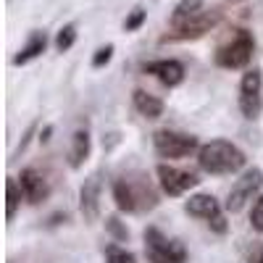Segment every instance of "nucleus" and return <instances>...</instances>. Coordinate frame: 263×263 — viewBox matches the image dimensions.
Segmentation results:
<instances>
[{
  "label": "nucleus",
  "instance_id": "obj_1",
  "mask_svg": "<svg viewBox=\"0 0 263 263\" xmlns=\"http://www.w3.org/2000/svg\"><path fill=\"white\" fill-rule=\"evenodd\" d=\"M197 166L211 177H229L248 166V156L229 140H211L197 150Z\"/></svg>",
  "mask_w": 263,
  "mask_h": 263
},
{
  "label": "nucleus",
  "instance_id": "obj_2",
  "mask_svg": "<svg viewBox=\"0 0 263 263\" xmlns=\"http://www.w3.org/2000/svg\"><path fill=\"white\" fill-rule=\"evenodd\" d=\"M253 55H255V37H253V32L245 29V27H237V29L229 32L227 40H221L216 45L213 63L218 66V69L237 71V69H248Z\"/></svg>",
  "mask_w": 263,
  "mask_h": 263
},
{
  "label": "nucleus",
  "instance_id": "obj_3",
  "mask_svg": "<svg viewBox=\"0 0 263 263\" xmlns=\"http://www.w3.org/2000/svg\"><path fill=\"white\" fill-rule=\"evenodd\" d=\"M114 200L121 213H142L158 205V192L145 177H121L114 182Z\"/></svg>",
  "mask_w": 263,
  "mask_h": 263
},
{
  "label": "nucleus",
  "instance_id": "obj_4",
  "mask_svg": "<svg viewBox=\"0 0 263 263\" xmlns=\"http://www.w3.org/2000/svg\"><path fill=\"white\" fill-rule=\"evenodd\" d=\"M142 239L150 263H187V248L179 239H168L158 227H147Z\"/></svg>",
  "mask_w": 263,
  "mask_h": 263
},
{
  "label": "nucleus",
  "instance_id": "obj_5",
  "mask_svg": "<svg viewBox=\"0 0 263 263\" xmlns=\"http://www.w3.org/2000/svg\"><path fill=\"white\" fill-rule=\"evenodd\" d=\"M227 208L216 200L213 195L208 192H197L192 195L190 200L184 203V213L192 216V218H200V221H205L211 227V232L216 234H227L229 232V221H227Z\"/></svg>",
  "mask_w": 263,
  "mask_h": 263
},
{
  "label": "nucleus",
  "instance_id": "obj_6",
  "mask_svg": "<svg viewBox=\"0 0 263 263\" xmlns=\"http://www.w3.org/2000/svg\"><path fill=\"white\" fill-rule=\"evenodd\" d=\"M153 147L161 158L166 161H179L187 158L192 153L200 150V142H197L195 135H187V132H177V129H158L153 135Z\"/></svg>",
  "mask_w": 263,
  "mask_h": 263
},
{
  "label": "nucleus",
  "instance_id": "obj_7",
  "mask_svg": "<svg viewBox=\"0 0 263 263\" xmlns=\"http://www.w3.org/2000/svg\"><path fill=\"white\" fill-rule=\"evenodd\" d=\"M239 111L248 121H255L263 111V71L248 69L239 79Z\"/></svg>",
  "mask_w": 263,
  "mask_h": 263
},
{
  "label": "nucleus",
  "instance_id": "obj_8",
  "mask_svg": "<svg viewBox=\"0 0 263 263\" xmlns=\"http://www.w3.org/2000/svg\"><path fill=\"white\" fill-rule=\"evenodd\" d=\"M156 177H158V187L163 195L168 197H182L187 195L190 190H195L203 179L192 171H184V168H177L171 163H158L156 166Z\"/></svg>",
  "mask_w": 263,
  "mask_h": 263
},
{
  "label": "nucleus",
  "instance_id": "obj_9",
  "mask_svg": "<svg viewBox=\"0 0 263 263\" xmlns=\"http://www.w3.org/2000/svg\"><path fill=\"white\" fill-rule=\"evenodd\" d=\"M260 184H263V171L258 166L245 168V174L232 184V190L227 195V203H224L227 213H239V211H242L253 197L260 192Z\"/></svg>",
  "mask_w": 263,
  "mask_h": 263
},
{
  "label": "nucleus",
  "instance_id": "obj_10",
  "mask_svg": "<svg viewBox=\"0 0 263 263\" xmlns=\"http://www.w3.org/2000/svg\"><path fill=\"white\" fill-rule=\"evenodd\" d=\"M218 21H221V11H216V8H203V11H197L195 16H190L187 21H182V24H177V27H171V32L163 37V42H174V40H179V42H184V40H197V37H203V34H208Z\"/></svg>",
  "mask_w": 263,
  "mask_h": 263
},
{
  "label": "nucleus",
  "instance_id": "obj_11",
  "mask_svg": "<svg viewBox=\"0 0 263 263\" xmlns=\"http://www.w3.org/2000/svg\"><path fill=\"white\" fill-rule=\"evenodd\" d=\"M100 192H103V174L95 171L79 187V213L90 224L100 218Z\"/></svg>",
  "mask_w": 263,
  "mask_h": 263
},
{
  "label": "nucleus",
  "instance_id": "obj_12",
  "mask_svg": "<svg viewBox=\"0 0 263 263\" xmlns=\"http://www.w3.org/2000/svg\"><path fill=\"white\" fill-rule=\"evenodd\" d=\"M142 71L145 74H150L153 79H158L163 87H179L182 82H184V77H187V71H184V63L182 61H177V58H158V61H147V63H142Z\"/></svg>",
  "mask_w": 263,
  "mask_h": 263
},
{
  "label": "nucleus",
  "instance_id": "obj_13",
  "mask_svg": "<svg viewBox=\"0 0 263 263\" xmlns=\"http://www.w3.org/2000/svg\"><path fill=\"white\" fill-rule=\"evenodd\" d=\"M18 182H21V187H24V195H27L29 205H40V203H45L50 197V182L45 179V174L37 171L34 166L21 168Z\"/></svg>",
  "mask_w": 263,
  "mask_h": 263
},
{
  "label": "nucleus",
  "instance_id": "obj_14",
  "mask_svg": "<svg viewBox=\"0 0 263 263\" xmlns=\"http://www.w3.org/2000/svg\"><path fill=\"white\" fill-rule=\"evenodd\" d=\"M92 153V137H90V129L79 126L74 135H71V145H69V166L71 168H82L87 163Z\"/></svg>",
  "mask_w": 263,
  "mask_h": 263
},
{
  "label": "nucleus",
  "instance_id": "obj_15",
  "mask_svg": "<svg viewBox=\"0 0 263 263\" xmlns=\"http://www.w3.org/2000/svg\"><path fill=\"white\" fill-rule=\"evenodd\" d=\"M132 105H135V111H137L142 119H147V121L161 119V116H163V108H166L161 98L150 95V92H145V90H135V92H132Z\"/></svg>",
  "mask_w": 263,
  "mask_h": 263
},
{
  "label": "nucleus",
  "instance_id": "obj_16",
  "mask_svg": "<svg viewBox=\"0 0 263 263\" xmlns=\"http://www.w3.org/2000/svg\"><path fill=\"white\" fill-rule=\"evenodd\" d=\"M45 48H48V34L42 32V29H34V32L29 34V40L24 42V48L13 55V66H27V63H32L34 58H40L42 53H45Z\"/></svg>",
  "mask_w": 263,
  "mask_h": 263
},
{
  "label": "nucleus",
  "instance_id": "obj_17",
  "mask_svg": "<svg viewBox=\"0 0 263 263\" xmlns=\"http://www.w3.org/2000/svg\"><path fill=\"white\" fill-rule=\"evenodd\" d=\"M6 200H8V203H6V218H8V221H13L16 213H18V208H21V200H27L24 187H21V182L13 179V177L6 179Z\"/></svg>",
  "mask_w": 263,
  "mask_h": 263
},
{
  "label": "nucleus",
  "instance_id": "obj_18",
  "mask_svg": "<svg viewBox=\"0 0 263 263\" xmlns=\"http://www.w3.org/2000/svg\"><path fill=\"white\" fill-rule=\"evenodd\" d=\"M203 3H205V0H179V3L174 6V13H171V18H168V24L177 27V24H182V21H187V18L195 16L197 11H203Z\"/></svg>",
  "mask_w": 263,
  "mask_h": 263
},
{
  "label": "nucleus",
  "instance_id": "obj_19",
  "mask_svg": "<svg viewBox=\"0 0 263 263\" xmlns=\"http://www.w3.org/2000/svg\"><path fill=\"white\" fill-rule=\"evenodd\" d=\"M103 258H105V263H137V255L132 250H126V248H121L119 242L105 245Z\"/></svg>",
  "mask_w": 263,
  "mask_h": 263
},
{
  "label": "nucleus",
  "instance_id": "obj_20",
  "mask_svg": "<svg viewBox=\"0 0 263 263\" xmlns=\"http://www.w3.org/2000/svg\"><path fill=\"white\" fill-rule=\"evenodd\" d=\"M74 42H77V24H63L55 34V50L66 53L74 48Z\"/></svg>",
  "mask_w": 263,
  "mask_h": 263
},
{
  "label": "nucleus",
  "instance_id": "obj_21",
  "mask_svg": "<svg viewBox=\"0 0 263 263\" xmlns=\"http://www.w3.org/2000/svg\"><path fill=\"white\" fill-rule=\"evenodd\" d=\"M250 227H253L258 234H263V195L255 197V203H253V208H250Z\"/></svg>",
  "mask_w": 263,
  "mask_h": 263
},
{
  "label": "nucleus",
  "instance_id": "obj_22",
  "mask_svg": "<svg viewBox=\"0 0 263 263\" xmlns=\"http://www.w3.org/2000/svg\"><path fill=\"white\" fill-rule=\"evenodd\" d=\"M145 18H147V11L145 8H135L124 21V32H137L145 24Z\"/></svg>",
  "mask_w": 263,
  "mask_h": 263
},
{
  "label": "nucleus",
  "instance_id": "obj_23",
  "mask_svg": "<svg viewBox=\"0 0 263 263\" xmlns=\"http://www.w3.org/2000/svg\"><path fill=\"white\" fill-rule=\"evenodd\" d=\"M114 45L108 42V45H103V48H98L95 50V55H92V69H103L105 63H111V58H114Z\"/></svg>",
  "mask_w": 263,
  "mask_h": 263
},
{
  "label": "nucleus",
  "instance_id": "obj_24",
  "mask_svg": "<svg viewBox=\"0 0 263 263\" xmlns=\"http://www.w3.org/2000/svg\"><path fill=\"white\" fill-rule=\"evenodd\" d=\"M105 227H108V232H111L116 239H126V237H129V229L121 227V221H119L116 216H108V218H105Z\"/></svg>",
  "mask_w": 263,
  "mask_h": 263
},
{
  "label": "nucleus",
  "instance_id": "obj_25",
  "mask_svg": "<svg viewBox=\"0 0 263 263\" xmlns=\"http://www.w3.org/2000/svg\"><path fill=\"white\" fill-rule=\"evenodd\" d=\"M248 263H263V245H258V248H255V250L250 253Z\"/></svg>",
  "mask_w": 263,
  "mask_h": 263
},
{
  "label": "nucleus",
  "instance_id": "obj_26",
  "mask_svg": "<svg viewBox=\"0 0 263 263\" xmlns=\"http://www.w3.org/2000/svg\"><path fill=\"white\" fill-rule=\"evenodd\" d=\"M50 135H53V126H45V129L40 132V140H42V142H48V140H50Z\"/></svg>",
  "mask_w": 263,
  "mask_h": 263
}]
</instances>
